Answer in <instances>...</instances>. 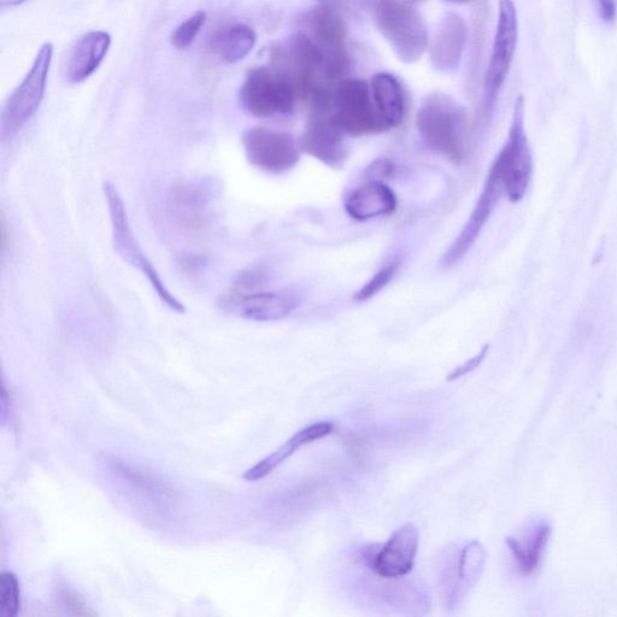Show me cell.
I'll use <instances>...</instances> for the list:
<instances>
[{
  "label": "cell",
  "instance_id": "6da1fadb",
  "mask_svg": "<svg viewBox=\"0 0 617 617\" xmlns=\"http://www.w3.org/2000/svg\"><path fill=\"white\" fill-rule=\"evenodd\" d=\"M415 123L428 149L455 163L464 160L467 114L454 98L443 93L430 94L417 110Z\"/></svg>",
  "mask_w": 617,
  "mask_h": 617
},
{
  "label": "cell",
  "instance_id": "7a4b0ae2",
  "mask_svg": "<svg viewBox=\"0 0 617 617\" xmlns=\"http://www.w3.org/2000/svg\"><path fill=\"white\" fill-rule=\"evenodd\" d=\"M103 192L105 201L108 204V213L111 225V235H113L114 249L123 261L129 266L139 270L148 279L152 290L156 292L163 304L178 314H185L186 308L172 292L168 290L166 284L157 272L154 264L146 256L143 249L135 238L131 222H129L125 202L119 190L110 181H104Z\"/></svg>",
  "mask_w": 617,
  "mask_h": 617
},
{
  "label": "cell",
  "instance_id": "3957f363",
  "mask_svg": "<svg viewBox=\"0 0 617 617\" xmlns=\"http://www.w3.org/2000/svg\"><path fill=\"white\" fill-rule=\"evenodd\" d=\"M52 57L54 45L45 43L40 47L25 79L5 102L0 116V138L3 143L13 141L38 113L44 101Z\"/></svg>",
  "mask_w": 617,
  "mask_h": 617
},
{
  "label": "cell",
  "instance_id": "277c9868",
  "mask_svg": "<svg viewBox=\"0 0 617 617\" xmlns=\"http://www.w3.org/2000/svg\"><path fill=\"white\" fill-rule=\"evenodd\" d=\"M375 23L392 50L404 63H415L430 46L425 20L402 0H379Z\"/></svg>",
  "mask_w": 617,
  "mask_h": 617
},
{
  "label": "cell",
  "instance_id": "5b68a950",
  "mask_svg": "<svg viewBox=\"0 0 617 617\" xmlns=\"http://www.w3.org/2000/svg\"><path fill=\"white\" fill-rule=\"evenodd\" d=\"M297 93L286 76L275 68L250 70L240 87L238 101L246 114L256 119H270L292 114Z\"/></svg>",
  "mask_w": 617,
  "mask_h": 617
},
{
  "label": "cell",
  "instance_id": "8992f818",
  "mask_svg": "<svg viewBox=\"0 0 617 617\" xmlns=\"http://www.w3.org/2000/svg\"><path fill=\"white\" fill-rule=\"evenodd\" d=\"M332 119L344 134L369 135L385 132L387 127L373 101L367 81L350 79L333 87Z\"/></svg>",
  "mask_w": 617,
  "mask_h": 617
},
{
  "label": "cell",
  "instance_id": "52a82bcc",
  "mask_svg": "<svg viewBox=\"0 0 617 617\" xmlns=\"http://www.w3.org/2000/svg\"><path fill=\"white\" fill-rule=\"evenodd\" d=\"M519 40V20L513 0H498V17L484 82L485 113L491 114L510 73Z\"/></svg>",
  "mask_w": 617,
  "mask_h": 617
},
{
  "label": "cell",
  "instance_id": "ba28073f",
  "mask_svg": "<svg viewBox=\"0 0 617 617\" xmlns=\"http://www.w3.org/2000/svg\"><path fill=\"white\" fill-rule=\"evenodd\" d=\"M504 170L505 193L517 203L526 196L533 175V155L525 127V98H516L507 143L498 154Z\"/></svg>",
  "mask_w": 617,
  "mask_h": 617
},
{
  "label": "cell",
  "instance_id": "9c48e42d",
  "mask_svg": "<svg viewBox=\"0 0 617 617\" xmlns=\"http://www.w3.org/2000/svg\"><path fill=\"white\" fill-rule=\"evenodd\" d=\"M310 39L322 58L323 69L329 81L343 79L350 70V57L346 50V25L339 11L321 5L308 16Z\"/></svg>",
  "mask_w": 617,
  "mask_h": 617
},
{
  "label": "cell",
  "instance_id": "30bf717a",
  "mask_svg": "<svg viewBox=\"0 0 617 617\" xmlns=\"http://www.w3.org/2000/svg\"><path fill=\"white\" fill-rule=\"evenodd\" d=\"M246 158L252 167L269 174H282L301 160L298 141L290 133L264 127L246 129L242 138Z\"/></svg>",
  "mask_w": 617,
  "mask_h": 617
},
{
  "label": "cell",
  "instance_id": "8fae6325",
  "mask_svg": "<svg viewBox=\"0 0 617 617\" xmlns=\"http://www.w3.org/2000/svg\"><path fill=\"white\" fill-rule=\"evenodd\" d=\"M503 193H505L504 170L501 158L497 156L490 168L489 175H487L483 192H481L466 225L440 260L443 267H454L455 264L460 263L466 257L477 242L480 233L483 232L487 221L490 220Z\"/></svg>",
  "mask_w": 617,
  "mask_h": 617
},
{
  "label": "cell",
  "instance_id": "7c38bea8",
  "mask_svg": "<svg viewBox=\"0 0 617 617\" xmlns=\"http://www.w3.org/2000/svg\"><path fill=\"white\" fill-rule=\"evenodd\" d=\"M420 533L413 524H405L392 534L383 548L364 552V561L373 572L386 579L404 577L413 571Z\"/></svg>",
  "mask_w": 617,
  "mask_h": 617
},
{
  "label": "cell",
  "instance_id": "4fadbf2b",
  "mask_svg": "<svg viewBox=\"0 0 617 617\" xmlns=\"http://www.w3.org/2000/svg\"><path fill=\"white\" fill-rule=\"evenodd\" d=\"M223 310L232 311L243 319L272 322L285 319L298 308L299 298L285 291H228L221 298Z\"/></svg>",
  "mask_w": 617,
  "mask_h": 617
},
{
  "label": "cell",
  "instance_id": "5bb4252c",
  "mask_svg": "<svg viewBox=\"0 0 617 617\" xmlns=\"http://www.w3.org/2000/svg\"><path fill=\"white\" fill-rule=\"evenodd\" d=\"M298 146L304 154L332 169L343 168L348 160L344 132L328 111H313L307 128L298 139Z\"/></svg>",
  "mask_w": 617,
  "mask_h": 617
},
{
  "label": "cell",
  "instance_id": "9a60e30c",
  "mask_svg": "<svg viewBox=\"0 0 617 617\" xmlns=\"http://www.w3.org/2000/svg\"><path fill=\"white\" fill-rule=\"evenodd\" d=\"M468 41V27L461 15L449 13L440 22L430 46V58L439 73L456 72L462 62Z\"/></svg>",
  "mask_w": 617,
  "mask_h": 617
},
{
  "label": "cell",
  "instance_id": "2e32d148",
  "mask_svg": "<svg viewBox=\"0 0 617 617\" xmlns=\"http://www.w3.org/2000/svg\"><path fill=\"white\" fill-rule=\"evenodd\" d=\"M111 35L104 31L88 32L70 50L64 78L72 85L82 84L97 72L108 55Z\"/></svg>",
  "mask_w": 617,
  "mask_h": 617
},
{
  "label": "cell",
  "instance_id": "e0dca14e",
  "mask_svg": "<svg viewBox=\"0 0 617 617\" xmlns=\"http://www.w3.org/2000/svg\"><path fill=\"white\" fill-rule=\"evenodd\" d=\"M397 196L392 188L379 180H372L355 188L346 196V213L356 221H368L395 213Z\"/></svg>",
  "mask_w": 617,
  "mask_h": 617
},
{
  "label": "cell",
  "instance_id": "ac0fdd59",
  "mask_svg": "<svg viewBox=\"0 0 617 617\" xmlns=\"http://www.w3.org/2000/svg\"><path fill=\"white\" fill-rule=\"evenodd\" d=\"M334 430L331 422L321 421L313 423L308 427L302 428L301 431L293 434L284 444L276 449L272 454L264 457L263 460L256 463L254 467L246 470L244 479L254 483V481L262 480L272 474L274 470L281 466L286 460L296 454V452L304 445L316 442L329 436Z\"/></svg>",
  "mask_w": 617,
  "mask_h": 617
},
{
  "label": "cell",
  "instance_id": "d6986e66",
  "mask_svg": "<svg viewBox=\"0 0 617 617\" xmlns=\"http://www.w3.org/2000/svg\"><path fill=\"white\" fill-rule=\"evenodd\" d=\"M551 532L552 528L549 522L538 521L528 527L520 537H507L505 539V543H507L522 574L530 575L537 571L546 546L550 542Z\"/></svg>",
  "mask_w": 617,
  "mask_h": 617
},
{
  "label": "cell",
  "instance_id": "ffe728a7",
  "mask_svg": "<svg viewBox=\"0 0 617 617\" xmlns=\"http://www.w3.org/2000/svg\"><path fill=\"white\" fill-rule=\"evenodd\" d=\"M373 101L387 127L402 125L405 117V94L395 75L379 73L370 82Z\"/></svg>",
  "mask_w": 617,
  "mask_h": 617
},
{
  "label": "cell",
  "instance_id": "44dd1931",
  "mask_svg": "<svg viewBox=\"0 0 617 617\" xmlns=\"http://www.w3.org/2000/svg\"><path fill=\"white\" fill-rule=\"evenodd\" d=\"M256 41L255 29L244 23H238L217 32L211 40V46L223 62L235 64L244 61L251 54Z\"/></svg>",
  "mask_w": 617,
  "mask_h": 617
},
{
  "label": "cell",
  "instance_id": "7402d4cb",
  "mask_svg": "<svg viewBox=\"0 0 617 617\" xmlns=\"http://www.w3.org/2000/svg\"><path fill=\"white\" fill-rule=\"evenodd\" d=\"M486 552L484 546L477 540L464 546L457 563L455 595L463 596L477 584L484 571Z\"/></svg>",
  "mask_w": 617,
  "mask_h": 617
},
{
  "label": "cell",
  "instance_id": "603a6c76",
  "mask_svg": "<svg viewBox=\"0 0 617 617\" xmlns=\"http://www.w3.org/2000/svg\"><path fill=\"white\" fill-rule=\"evenodd\" d=\"M21 609L19 579L11 572L0 575V617H16Z\"/></svg>",
  "mask_w": 617,
  "mask_h": 617
},
{
  "label": "cell",
  "instance_id": "cb8c5ba5",
  "mask_svg": "<svg viewBox=\"0 0 617 617\" xmlns=\"http://www.w3.org/2000/svg\"><path fill=\"white\" fill-rule=\"evenodd\" d=\"M207 22V14L204 11H198L195 15L188 17L187 20L180 23L170 35V43L176 50H186L195 43L199 32Z\"/></svg>",
  "mask_w": 617,
  "mask_h": 617
},
{
  "label": "cell",
  "instance_id": "d4e9b609",
  "mask_svg": "<svg viewBox=\"0 0 617 617\" xmlns=\"http://www.w3.org/2000/svg\"><path fill=\"white\" fill-rule=\"evenodd\" d=\"M398 268V260H392L386 263L383 268H380L378 272L374 274L373 278L370 279L366 285L355 293V301L358 303L367 302L370 298L378 295V293L383 291L393 278H395Z\"/></svg>",
  "mask_w": 617,
  "mask_h": 617
},
{
  "label": "cell",
  "instance_id": "484cf974",
  "mask_svg": "<svg viewBox=\"0 0 617 617\" xmlns=\"http://www.w3.org/2000/svg\"><path fill=\"white\" fill-rule=\"evenodd\" d=\"M489 349H490V346L485 345L483 350H481L477 356L470 358V360L467 362H464L462 366L457 367L456 369L452 370V372L448 376V379L446 380L455 381L457 379L463 378V376H466L474 372V370L479 368L480 364L484 362L487 356V352H489Z\"/></svg>",
  "mask_w": 617,
  "mask_h": 617
},
{
  "label": "cell",
  "instance_id": "4316f807",
  "mask_svg": "<svg viewBox=\"0 0 617 617\" xmlns=\"http://www.w3.org/2000/svg\"><path fill=\"white\" fill-rule=\"evenodd\" d=\"M599 14L605 22H614L617 15V0H596Z\"/></svg>",
  "mask_w": 617,
  "mask_h": 617
},
{
  "label": "cell",
  "instance_id": "83f0119b",
  "mask_svg": "<svg viewBox=\"0 0 617 617\" xmlns=\"http://www.w3.org/2000/svg\"><path fill=\"white\" fill-rule=\"evenodd\" d=\"M61 598H62V601L64 603V607H68L70 609H74L75 610V614H78V615L87 614L88 615V611H86L85 605L82 604L80 599L76 598L73 595V593H69L68 591H64Z\"/></svg>",
  "mask_w": 617,
  "mask_h": 617
},
{
  "label": "cell",
  "instance_id": "f1b7e54d",
  "mask_svg": "<svg viewBox=\"0 0 617 617\" xmlns=\"http://www.w3.org/2000/svg\"><path fill=\"white\" fill-rule=\"evenodd\" d=\"M27 0H0V7L3 9L20 7Z\"/></svg>",
  "mask_w": 617,
  "mask_h": 617
},
{
  "label": "cell",
  "instance_id": "f546056e",
  "mask_svg": "<svg viewBox=\"0 0 617 617\" xmlns=\"http://www.w3.org/2000/svg\"><path fill=\"white\" fill-rule=\"evenodd\" d=\"M445 2L455 3V4H463V3L469 2V0H445Z\"/></svg>",
  "mask_w": 617,
  "mask_h": 617
},
{
  "label": "cell",
  "instance_id": "4dcf8cb0",
  "mask_svg": "<svg viewBox=\"0 0 617 617\" xmlns=\"http://www.w3.org/2000/svg\"><path fill=\"white\" fill-rule=\"evenodd\" d=\"M404 2H407L409 4H417V3H422L423 0H404Z\"/></svg>",
  "mask_w": 617,
  "mask_h": 617
}]
</instances>
